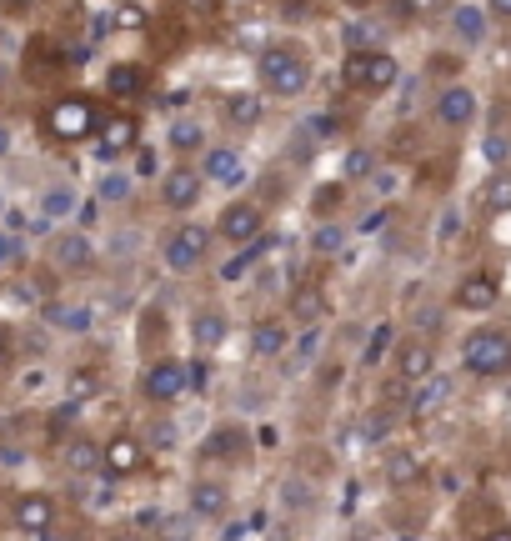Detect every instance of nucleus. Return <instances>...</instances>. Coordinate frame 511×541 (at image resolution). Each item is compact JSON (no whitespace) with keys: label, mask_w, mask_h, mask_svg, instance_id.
I'll return each mask as SVG.
<instances>
[{"label":"nucleus","mask_w":511,"mask_h":541,"mask_svg":"<svg viewBox=\"0 0 511 541\" xmlns=\"http://www.w3.org/2000/svg\"><path fill=\"white\" fill-rule=\"evenodd\" d=\"M416 471H421V466H416V456H406V451L386 461V476H391L396 486H406V481H416Z\"/></svg>","instance_id":"nucleus-32"},{"label":"nucleus","mask_w":511,"mask_h":541,"mask_svg":"<svg viewBox=\"0 0 511 541\" xmlns=\"http://www.w3.org/2000/svg\"><path fill=\"white\" fill-rule=\"evenodd\" d=\"M226 501H231V496H226V486H221V481H196V486H191V511H196L201 521L221 516V511H226Z\"/></svg>","instance_id":"nucleus-16"},{"label":"nucleus","mask_w":511,"mask_h":541,"mask_svg":"<svg viewBox=\"0 0 511 541\" xmlns=\"http://www.w3.org/2000/svg\"><path fill=\"white\" fill-rule=\"evenodd\" d=\"M186 386H206V366H201V361L186 366Z\"/></svg>","instance_id":"nucleus-48"},{"label":"nucleus","mask_w":511,"mask_h":541,"mask_svg":"<svg viewBox=\"0 0 511 541\" xmlns=\"http://www.w3.org/2000/svg\"><path fill=\"white\" fill-rule=\"evenodd\" d=\"M311 246H316V256H336V251L346 246V231H341V226H321Z\"/></svg>","instance_id":"nucleus-31"},{"label":"nucleus","mask_w":511,"mask_h":541,"mask_svg":"<svg viewBox=\"0 0 511 541\" xmlns=\"http://www.w3.org/2000/svg\"><path fill=\"white\" fill-rule=\"evenodd\" d=\"M341 36H346V51H371V41H376V26H346Z\"/></svg>","instance_id":"nucleus-36"},{"label":"nucleus","mask_w":511,"mask_h":541,"mask_svg":"<svg viewBox=\"0 0 511 541\" xmlns=\"http://www.w3.org/2000/svg\"><path fill=\"white\" fill-rule=\"evenodd\" d=\"M91 131H96V106H91V101H61V106L51 111V136L81 141V136H91Z\"/></svg>","instance_id":"nucleus-5"},{"label":"nucleus","mask_w":511,"mask_h":541,"mask_svg":"<svg viewBox=\"0 0 511 541\" xmlns=\"http://www.w3.org/2000/svg\"><path fill=\"white\" fill-rule=\"evenodd\" d=\"M131 196V181L126 176H106L101 181V201H126Z\"/></svg>","instance_id":"nucleus-40"},{"label":"nucleus","mask_w":511,"mask_h":541,"mask_svg":"<svg viewBox=\"0 0 511 541\" xmlns=\"http://www.w3.org/2000/svg\"><path fill=\"white\" fill-rule=\"evenodd\" d=\"M6 151H11V131H6V126H0V156H6Z\"/></svg>","instance_id":"nucleus-52"},{"label":"nucleus","mask_w":511,"mask_h":541,"mask_svg":"<svg viewBox=\"0 0 511 541\" xmlns=\"http://www.w3.org/2000/svg\"><path fill=\"white\" fill-rule=\"evenodd\" d=\"M6 361H11V331L0 326V366H6Z\"/></svg>","instance_id":"nucleus-50"},{"label":"nucleus","mask_w":511,"mask_h":541,"mask_svg":"<svg viewBox=\"0 0 511 541\" xmlns=\"http://www.w3.org/2000/svg\"><path fill=\"white\" fill-rule=\"evenodd\" d=\"M136 531H171V521H166V511H156V506H146V511L136 516Z\"/></svg>","instance_id":"nucleus-41"},{"label":"nucleus","mask_w":511,"mask_h":541,"mask_svg":"<svg viewBox=\"0 0 511 541\" xmlns=\"http://www.w3.org/2000/svg\"><path fill=\"white\" fill-rule=\"evenodd\" d=\"M471 116H476V96H471L466 86H446V91L436 96V121H441V126L461 131V126H471Z\"/></svg>","instance_id":"nucleus-9"},{"label":"nucleus","mask_w":511,"mask_h":541,"mask_svg":"<svg viewBox=\"0 0 511 541\" xmlns=\"http://www.w3.org/2000/svg\"><path fill=\"white\" fill-rule=\"evenodd\" d=\"M461 361L471 376H511V331L481 326L461 341Z\"/></svg>","instance_id":"nucleus-2"},{"label":"nucleus","mask_w":511,"mask_h":541,"mask_svg":"<svg viewBox=\"0 0 511 541\" xmlns=\"http://www.w3.org/2000/svg\"><path fill=\"white\" fill-rule=\"evenodd\" d=\"M396 76H401V66L386 51H351L346 56V81L361 91H386V86H396Z\"/></svg>","instance_id":"nucleus-3"},{"label":"nucleus","mask_w":511,"mask_h":541,"mask_svg":"<svg viewBox=\"0 0 511 541\" xmlns=\"http://www.w3.org/2000/svg\"><path fill=\"white\" fill-rule=\"evenodd\" d=\"M76 211V191H66V186H56L51 196H46V216L56 221V216H71Z\"/></svg>","instance_id":"nucleus-34"},{"label":"nucleus","mask_w":511,"mask_h":541,"mask_svg":"<svg viewBox=\"0 0 511 541\" xmlns=\"http://www.w3.org/2000/svg\"><path fill=\"white\" fill-rule=\"evenodd\" d=\"M386 346H391V326H376V331H371V346H366V356H361V361H366V366H376V361L386 356Z\"/></svg>","instance_id":"nucleus-37"},{"label":"nucleus","mask_w":511,"mask_h":541,"mask_svg":"<svg viewBox=\"0 0 511 541\" xmlns=\"http://www.w3.org/2000/svg\"><path fill=\"white\" fill-rule=\"evenodd\" d=\"M146 396H151V401H176V396H186V366H181V361H156V366L146 371Z\"/></svg>","instance_id":"nucleus-10"},{"label":"nucleus","mask_w":511,"mask_h":541,"mask_svg":"<svg viewBox=\"0 0 511 541\" xmlns=\"http://www.w3.org/2000/svg\"><path fill=\"white\" fill-rule=\"evenodd\" d=\"M151 441H156V446H171V441H176V426H171V421L151 426Z\"/></svg>","instance_id":"nucleus-45"},{"label":"nucleus","mask_w":511,"mask_h":541,"mask_svg":"<svg viewBox=\"0 0 511 541\" xmlns=\"http://www.w3.org/2000/svg\"><path fill=\"white\" fill-rule=\"evenodd\" d=\"M451 21H456V36H461L466 46H476V41L486 36V16H481L476 6H461V11L451 16Z\"/></svg>","instance_id":"nucleus-26"},{"label":"nucleus","mask_w":511,"mask_h":541,"mask_svg":"<svg viewBox=\"0 0 511 541\" xmlns=\"http://www.w3.org/2000/svg\"><path fill=\"white\" fill-rule=\"evenodd\" d=\"M311 206H316V216H321V211H336V206H341V186H321V191L311 196Z\"/></svg>","instance_id":"nucleus-42"},{"label":"nucleus","mask_w":511,"mask_h":541,"mask_svg":"<svg viewBox=\"0 0 511 541\" xmlns=\"http://www.w3.org/2000/svg\"><path fill=\"white\" fill-rule=\"evenodd\" d=\"M161 256H166L171 271H191V266H201V256H206V231H201V226H181V231H171L166 246H161Z\"/></svg>","instance_id":"nucleus-4"},{"label":"nucleus","mask_w":511,"mask_h":541,"mask_svg":"<svg viewBox=\"0 0 511 541\" xmlns=\"http://www.w3.org/2000/svg\"><path fill=\"white\" fill-rule=\"evenodd\" d=\"M251 351H256V356H281V351H286V326H281V321H261V326L251 331Z\"/></svg>","instance_id":"nucleus-21"},{"label":"nucleus","mask_w":511,"mask_h":541,"mask_svg":"<svg viewBox=\"0 0 511 541\" xmlns=\"http://www.w3.org/2000/svg\"><path fill=\"white\" fill-rule=\"evenodd\" d=\"M56 331H71V336H86L91 331V311L86 306H61V301H46V311H41Z\"/></svg>","instance_id":"nucleus-15"},{"label":"nucleus","mask_w":511,"mask_h":541,"mask_svg":"<svg viewBox=\"0 0 511 541\" xmlns=\"http://www.w3.org/2000/svg\"><path fill=\"white\" fill-rule=\"evenodd\" d=\"M481 201H486V211H511V171H496L481 186Z\"/></svg>","instance_id":"nucleus-25"},{"label":"nucleus","mask_w":511,"mask_h":541,"mask_svg":"<svg viewBox=\"0 0 511 541\" xmlns=\"http://www.w3.org/2000/svg\"><path fill=\"white\" fill-rule=\"evenodd\" d=\"M451 401V381L446 376H421L416 396H411V416H436Z\"/></svg>","instance_id":"nucleus-12"},{"label":"nucleus","mask_w":511,"mask_h":541,"mask_svg":"<svg viewBox=\"0 0 511 541\" xmlns=\"http://www.w3.org/2000/svg\"><path fill=\"white\" fill-rule=\"evenodd\" d=\"M216 236H226V241H251V236H261V206H251V201H236V206H226L221 211V221H216Z\"/></svg>","instance_id":"nucleus-7"},{"label":"nucleus","mask_w":511,"mask_h":541,"mask_svg":"<svg viewBox=\"0 0 511 541\" xmlns=\"http://www.w3.org/2000/svg\"><path fill=\"white\" fill-rule=\"evenodd\" d=\"M206 176L236 186V181H241V156H236V151H211V156H206Z\"/></svg>","instance_id":"nucleus-23"},{"label":"nucleus","mask_w":511,"mask_h":541,"mask_svg":"<svg viewBox=\"0 0 511 541\" xmlns=\"http://www.w3.org/2000/svg\"><path fill=\"white\" fill-rule=\"evenodd\" d=\"M496 296H501L496 271H471V276H461V286H456V306H461V311H491Z\"/></svg>","instance_id":"nucleus-6"},{"label":"nucleus","mask_w":511,"mask_h":541,"mask_svg":"<svg viewBox=\"0 0 511 541\" xmlns=\"http://www.w3.org/2000/svg\"><path fill=\"white\" fill-rule=\"evenodd\" d=\"M106 91H111L116 101H136V96L146 91V71H141V66H116V71L106 76Z\"/></svg>","instance_id":"nucleus-18"},{"label":"nucleus","mask_w":511,"mask_h":541,"mask_svg":"<svg viewBox=\"0 0 511 541\" xmlns=\"http://www.w3.org/2000/svg\"><path fill=\"white\" fill-rule=\"evenodd\" d=\"M311 136H321V141L336 136V121H331V116H316V121H311Z\"/></svg>","instance_id":"nucleus-47"},{"label":"nucleus","mask_w":511,"mask_h":541,"mask_svg":"<svg viewBox=\"0 0 511 541\" xmlns=\"http://www.w3.org/2000/svg\"><path fill=\"white\" fill-rule=\"evenodd\" d=\"M126 146H136V121L131 116H106L101 121V156H121Z\"/></svg>","instance_id":"nucleus-13"},{"label":"nucleus","mask_w":511,"mask_h":541,"mask_svg":"<svg viewBox=\"0 0 511 541\" xmlns=\"http://www.w3.org/2000/svg\"><path fill=\"white\" fill-rule=\"evenodd\" d=\"M16 256H21V241H16L11 231H0V266H11Z\"/></svg>","instance_id":"nucleus-43"},{"label":"nucleus","mask_w":511,"mask_h":541,"mask_svg":"<svg viewBox=\"0 0 511 541\" xmlns=\"http://www.w3.org/2000/svg\"><path fill=\"white\" fill-rule=\"evenodd\" d=\"M346 6H351V11H366V6H371V0H346Z\"/></svg>","instance_id":"nucleus-54"},{"label":"nucleus","mask_w":511,"mask_h":541,"mask_svg":"<svg viewBox=\"0 0 511 541\" xmlns=\"http://www.w3.org/2000/svg\"><path fill=\"white\" fill-rule=\"evenodd\" d=\"M246 531H251V521H231V526H226V541H236V536H246Z\"/></svg>","instance_id":"nucleus-51"},{"label":"nucleus","mask_w":511,"mask_h":541,"mask_svg":"<svg viewBox=\"0 0 511 541\" xmlns=\"http://www.w3.org/2000/svg\"><path fill=\"white\" fill-rule=\"evenodd\" d=\"M486 161L491 166H506L511 161V136H486Z\"/></svg>","instance_id":"nucleus-38"},{"label":"nucleus","mask_w":511,"mask_h":541,"mask_svg":"<svg viewBox=\"0 0 511 541\" xmlns=\"http://www.w3.org/2000/svg\"><path fill=\"white\" fill-rule=\"evenodd\" d=\"M201 141H206V136H201L196 121H176V126H171V146H176V151H201Z\"/></svg>","instance_id":"nucleus-29"},{"label":"nucleus","mask_w":511,"mask_h":541,"mask_svg":"<svg viewBox=\"0 0 511 541\" xmlns=\"http://www.w3.org/2000/svg\"><path fill=\"white\" fill-rule=\"evenodd\" d=\"M266 246H271V236H251V241H246V251H241V256H231L221 276H226V281H241V276L256 266V256H266Z\"/></svg>","instance_id":"nucleus-22"},{"label":"nucleus","mask_w":511,"mask_h":541,"mask_svg":"<svg viewBox=\"0 0 511 541\" xmlns=\"http://www.w3.org/2000/svg\"><path fill=\"white\" fill-rule=\"evenodd\" d=\"M141 461H146V451H141L136 436H116V441L101 446V471H106V476H131Z\"/></svg>","instance_id":"nucleus-11"},{"label":"nucleus","mask_w":511,"mask_h":541,"mask_svg":"<svg viewBox=\"0 0 511 541\" xmlns=\"http://www.w3.org/2000/svg\"><path fill=\"white\" fill-rule=\"evenodd\" d=\"M191 336H196L201 351L221 346V341H226V316H221V311H201V316L191 321Z\"/></svg>","instance_id":"nucleus-20"},{"label":"nucleus","mask_w":511,"mask_h":541,"mask_svg":"<svg viewBox=\"0 0 511 541\" xmlns=\"http://www.w3.org/2000/svg\"><path fill=\"white\" fill-rule=\"evenodd\" d=\"M376 171V156L371 151H351L346 156V176H371Z\"/></svg>","instance_id":"nucleus-39"},{"label":"nucleus","mask_w":511,"mask_h":541,"mask_svg":"<svg viewBox=\"0 0 511 541\" xmlns=\"http://www.w3.org/2000/svg\"><path fill=\"white\" fill-rule=\"evenodd\" d=\"M431 366H436V356H431L426 341H416V346H406V351L396 356V376H401V381H421V376H431Z\"/></svg>","instance_id":"nucleus-17"},{"label":"nucleus","mask_w":511,"mask_h":541,"mask_svg":"<svg viewBox=\"0 0 511 541\" xmlns=\"http://www.w3.org/2000/svg\"><path fill=\"white\" fill-rule=\"evenodd\" d=\"M96 386H101V381H96V371H86V376H76V381H71V391H76V401H86V396H91Z\"/></svg>","instance_id":"nucleus-44"},{"label":"nucleus","mask_w":511,"mask_h":541,"mask_svg":"<svg viewBox=\"0 0 511 541\" xmlns=\"http://www.w3.org/2000/svg\"><path fill=\"white\" fill-rule=\"evenodd\" d=\"M66 461H71V471H96V466H101V446H91L86 436H76V441L66 446Z\"/></svg>","instance_id":"nucleus-27"},{"label":"nucleus","mask_w":511,"mask_h":541,"mask_svg":"<svg viewBox=\"0 0 511 541\" xmlns=\"http://www.w3.org/2000/svg\"><path fill=\"white\" fill-rule=\"evenodd\" d=\"M486 6H491L496 21H511V0H486Z\"/></svg>","instance_id":"nucleus-49"},{"label":"nucleus","mask_w":511,"mask_h":541,"mask_svg":"<svg viewBox=\"0 0 511 541\" xmlns=\"http://www.w3.org/2000/svg\"><path fill=\"white\" fill-rule=\"evenodd\" d=\"M231 121H236V126L261 121V101H256V96H236V101H231Z\"/></svg>","instance_id":"nucleus-33"},{"label":"nucleus","mask_w":511,"mask_h":541,"mask_svg":"<svg viewBox=\"0 0 511 541\" xmlns=\"http://www.w3.org/2000/svg\"><path fill=\"white\" fill-rule=\"evenodd\" d=\"M391 431V411H366L361 416V441H386Z\"/></svg>","instance_id":"nucleus-30"},{"label":"nucleus","mask_w":511,"mask_h":541,"mask_svg":"<svg viewBox=\"0 0 511 541\" xmlns=\"http://www.w3.org/2000/svg\"><path fill=\"white\" fill-rule=\"evenodd\" d=\"M281 506H286V511H306V506H311V486H306L301 476L281 481Z\"/></svg>","instance_id":"nucleus-28"},{"label":"nucleus","mask_w":511,"mask_h":541,"mask_svg":"<svg viewBox=\"0 0 511 541\" xmlns=\"http://www.w3.org/2000/svg\"><path fill=\"white\" fill-rule=\"evenodd\" d=\"M31 6H41V0H11V11H31Z\"/></svg>","instance_id":"nucleus-53"},{"label":"nucleus","mask_w":511,"mask_h":541,"mask_svg":"<svg viewBox=\"0 0 511 541\" xmlns=\"http://www.w3.org/2000/svg\"><path fill=\"white\" fill-rule=\"evenodd\" d=\"M216 6H221V0H186L191 16H216Z\"/></svg>","instance_id":"nucleus-46"},{"label":"nucleus","mask_w":511,"mask_h":541,"mask_svg":"<svg viewBox=\"0 0 511 541\" xmlns=\"http://www.w3.org/2000/svg\"><path fill=\"white\" fill-rule=\"evenodd\" d=\"M241 446V431H231V426H221L211 441H206V456H231Z\"/></svg>","instance_id":"nucleus-35"},{"label":"nucleus","mask_w":511,"mask_h":541,"mask_svg":"<svg viewBox=\"0 0 511 541\" xmlns=\"http://www.w3.org/2000/svg\"><path fill=\"white\" fill-rule=\"evenodd\" d=\"M161 196H166V206H171V211L196 206V201H201V171H191V166L166 171V176H161Z\"/></svg>","instance_id":"nucleus-8"},{"label":"nucleus","mask_w":511,"mask_h":541,"mask_svg":"<svg viewBox=\"0 0 511 541\" xmlns=\"http://www.w3.org/2000/svg\"><path fill=\"white\" fill-rule=\"evenodd\" d=\"M51 521H56V501L51 496H26L16 506V526L21 531H51Z\"/></svg>","instance_id":"nucleus-14"},{"label":"nucleus","mask_w":511,"mask_h":541,"mask_svg":"<svg viewBox=\"0 0 511 541\" xmlns=\"http://www.w3.org/2000/svg\"><path fill=\"white\" fill-rule=\"evenodd\" d=\"M291 316H296L301 326H316V321L326 316V296H321L316 286H296V296H291Z\"/></svg>","instance_id":"nucleus-19"},{"label":"nucleus","mask_w":511,"mask_h":541,"mask_svg":"<svg viewBox=\"0 0 511 541\" xmlns=\"http://www.w3.org/2000/svg\"><path fill=\"white\" fill-rule=\"evenodd\" d=\"M56 256H61V266H91L96 246H91V236H61L56 241Z\"/></svg>","instance_id":"nucleus-24"},{"label":"nucleus","mask_w":511,"mask_h":541,"mask_svg":"<svg viewBox=\"0 0 511 541\" xmlns=\"http://www.w3.org/2000/svg\"><path fill=\"white\" fill-rule=\"evenodd\" d=\"M261 86H266L271 96L291 101V96H301V91L311 86V61H306L296 46H271V51L261 56Z\"/></svg>","instance_id":"nucleus-1"}]
</instances>
